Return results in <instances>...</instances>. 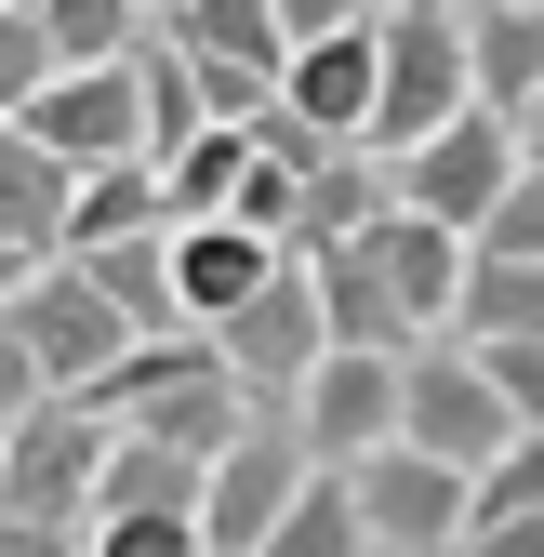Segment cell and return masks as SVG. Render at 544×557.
<instances>
[{
  "label": "cell",
  "mask_w": 544,
  "mask_h": 557,
  "mask_svg": "<svg viewBox=\"0 0 544 557\" xmlns=\"http://www.w3.org/2000/svg\"><path fill=\"white\" fill-rule=\"evenodd\" d=\"M465 94L518 133V107L544 94V14L531 0H465Z\"/></svg>",
  "instance_id": "cell-14"
},
{
  "label": "cell",
  "mask_w": 544,
  "mask_h": 557,
  "mask_svg": "<svg viewBox=\"0 0 544 557\" xmlns=\"http://www.w3.org/2000/svg\"><path fill=\"white\" fill-rule=\"evenodd\" d=\"M346 27H372V0H280V66L306 40H346Z\"/></svg>",
  "instance_id": "cell-31"
},
{
  "label": "cell",
  "mask_w": 544,
  "mask_h": 557,
  "mask_svg": "<svg viewBox=\"0 0 544 557\" xmlns=\"http://www.w3.org/2000/svg\"><path fill=\"white\" fill-rule=\"evenodd\" d=\"M518 332H544V265L465 252V293H452V345H518Z\"/></svg>",
  "instance_id": "cell-21"
},
{
  "label": "cell",
  "mask_w": 544,
  "mask_h": 557,
  "mask_svg": "<svg viewBox=\"0 0 544 557\" xmlns=\"http://www.w3.org/2000/svg\"><path fill=\"white\" fill-rule=\"evenodd\" d=\"M385 186H398V213H425V226H452V239H479L492 226V199L518 186V133L492 120V107H465V120H438L412 160H385Z\"/></svg>",
  "instance_id": "cell-5"
},
{
  "label": "cell",
  "mask_w": 544,
  "mask_h": 557,
  "mask_svg": "<svg viewBox=\"0 0 544 557\" xmlns=\"http://www.w3.org/2000/svg\"><path fill=\"white\" fill-rule=\"evenodd\" d=\"M465 252H505V265H544V173H518V186L492 199V226L465 239Z\"/></svg>",
  "instance_id": "cell-28"
},
{
  "label": "cell",
  "mask_w": 544,
  "mask_h": 557,
  "mask_svg": "<svg viewBox=\"0 0 544 557\" xmlns=\"http://www.w3.org/2000/svg\"><path fill=\"white\" fill-rule=\"evenodd\" d=\"M359 252H372V278L398 293V319H412V332H452V293H465V239H452V226H425V213H372Z\"/></svg>",
  "instance_id": "cell-12"
},
{
  "label": "cell",
  "mask_w": 544,
  "mask_h": 557,
  "mask_svg": "<svg viewBox=\"0 0 544 557\" xmlns=\"http://www.w3.org/2000/svg\"><path fill=\"white\" fill-rule=\"evenodd\" d=\"M27 265H66V173L27 133H0V278H27Z\"/></svg>",
  "instance_id": "cell-16"
},
{
  "label": "cell",
  "mask_w": 544,
  "mask_h": 557,
  "mask_svg": "<svg viewBox=\"0 0 544 557\" xmlns=\"http://www.w3.org/2000/svg\"><path fill=\"white\" fill-rule=\"evenodd\" d=\"M0 14H27V0H0Z\"/></svg>",
  "instance_id": "cell-38"
},
{
  "label": "cell",
  "mask_w": 544,
  "mask_h": 557,
  "mask_svg": "<svg viewBox=\"0 0 544 557\" xmlns=\"http://www.w3.org/2000/svg\"><path fill=\"white\" fill-rule=\"evenodd\" d=\"M465 518H544V438H518V451L479 478V505H465Z\"/></svg>",
  "instance_id": "cell-30"
},
{
  "label": "cell",
  "mask_w": 544,
  "mask_h": 557,
  "mask_svg": "<svg viewBox=\"0 0 544 557\" xmlns=\"http://www.w3.org/2000/svg\"><path fill=\"white\" fill-rule=\"evenodd\" d=\"M398 451H425V465H452V478H492V465L518 451V411L492 398L479 345L425 332L412 359H398Z\"/></svg>",
  "instance_id": "cell-2"
},
{
  "label": "cell",
  "mask_w": 544,
  "mask_h": 557,
  "mask_svg": "<svg viewBox=\"0 0 544 557\" xmlns=\"http://www.w3.org/2000/svg\"><path fill=\"white\" fill-rule=\"evenodd\" d=\"M160 14H173V0H160Z\"/></svg>",
  "instance_id": "cell-39"
},
{
  "label": "cell",
  "mask_w": 544,
  "mask_h": 557,
  "mask_svg": "<svg viewBox=\"0 0 544 557\" xmlns=\"http://www.w3.org/2000/svg\"><path fill=\"white\" fill-rule=\"evenodd\" d=\"M0 557H81V531H40V518H0Z\"/></svg>",
  "instance_id": "cell-34"
},
{
  "label": "cell",
  "mask_w": 544,
  "mask_h": 557,
  "mask_svg": "<svg viewBox=\"0 0 544 557\" xmlns=\"http://www.w3.org/2000/svg\"><path fill=\"white\" fill-rule=\"evenodd\" d=\"M40 411V372H27V345H14V319H0V425H27Z\"/></svg>",
  "instance_id": "cell-33"
},
{
  "label": "cell",
  "mask_w": 544,
  "mask_h": 557,
  "mask_svg": "<svg viewBox=\"0 0 544 557\" xmlns=\"http://www.w3.org/2000/svg\"><path fill=\"white\" fill-rule=\"evenodd\" d=\"M14 345H27V372H40V398H81V385H107L120 359H133V319L94 293L81 265H27L14 278Z\"/></svg>",
  "instance_id": "cell-3"
},
{
  "label": "cell",
  "mask_w": 544,
  "mask_h": 557,
  "mask_svg": "<svg viewBox=\"0 0 544 557\" xmlns=\"http://www.w3.org/2000/svg\"><path fill=\"white\" fill-rule=\"evenodd\" d=\"M160 160H107V173H66V252H107V239H160Z\"/></svg>",
  "instance_id": "cell-19"
},
{
  "label": "cell",
  "mask_w": 544,
  "mask_h": 557,
  "mask_svg": "<svg viewBox=\"0 0 544 557\" xmlns=\"http://www.w3.org/2000/svg\"><path fill=\"white\" fill-rule=\"evenodd\" d=\"M252 557H372V531H359V505H346V478H332V465H306V492H293V518L265 531Z\"/></svg>",
  "instance_id": "cell-23"
},
{
  "label": "cell",
  "mask_w": 544,
  "mask_h": 557,
  "mask_svg": "<svg viewBox=\"0 0 544 557\" xmlns=\"http://www.w3.org/2000/svg\"><path fill=\"white\" fill-rule=\"evenodd\" d=\"M518 173H544V94L518 107Z\"/></svg>",
  "instance_id": "cell-35"
},
{
  "label": "cell",
  "mask_w": 544,
  "mask_h": 557,
  "mask_svg": "<svg viewBox=\"0 0 544 557\" xmlns=\"http://www.w3.org/2000/svg\"><path fill=\"white\" fill-rule=\"evenodd\" d=\"M133 14H160V0H133Z\"/></svg>",
  "instance_id": "cell-36"
},
{
  "label": "cell",
  "mask_w": 544,
  "mask_h": 557,
  "mask_svg": "<svg viewBox=\"0 0 544 557\" xmlns=\"http://www.w3.org/2000/svg\"><path fill=\"white\" fill-rule=\"evenodd\" d=\"M531 14H544V0H531Z\"/></svg>",
  "instance_id": "cell-41"
},
{
  "label": "cell",
  "mask_w": 544,
  "mask_h": 557,
  "mask_svg": "<svg viewBox=\"0 0 544 557\" xmlns=\"http://www.w3.org/2000/svg\"><path fill=\"white\" fill-rule=\"evenodd\" d=\"M479 372H492V398L518 411V438H544V332H518V345H479Z\"/></svg>",
  "instance_id": "cell-27"
},
{
  "label": "cell",
  "mask_w": 544,
  "mask_h": 557,
  "mask_svg": "<svg viewBox=\"0 0 544 557\" xmlns=\"http://www.w3.org/2000/svg\"><path fill=\"white\" fill-rule=\"evenodd\" d=\"M14 133L53 173H107V160H147V94H133V66H53Z\"/></svg>",
  "instance_id": "cell-9"
},
{
  "label": "cell",
  "mask_w": 544,
  "mask_h": 557,
  "mask_svg": "<svg viewBox=\"0 0 544 557\" xmlns=\"http://www.w3.org/2000/svg\"><path fill=\"white\" fill-rule=\"evenodd\" d=\"M280 107L319 133V147H359V133H372V27H346V40H306V53L280 66Z\"/></svg>",
  "instance_id": "cell-13"
},
{
  "label": "cell",
  "mask_w": 544,
  "mask_h": 557,
  "mask_svg": "<svg viewBox=\"0 0 544 557\" xmlns=\"http://www.w3.org/2000/svg\"><path fill=\"white\" fill-rule=\"evenodd\" d=\"M186 66H252V81H280V0H173L147 14Z\"/></svg>",
  "instance_id": "cell-17"
},
{
  "label": "cell",
  "mask_w": 544,
  "mask_h": 557,
  "mask_svg": "<svg viewBox=\"0 0 544 557\" xmlns=\"http://www.w3.org/2000/svg\"><path fill=\"white\" fill-rule=\"evenodd\" d=\"M107 438L81 398H40L14 438H0V518H40V531H81L94 518V478H107Z\"/></svg>",
  "instance_id": "cell-6"
},
{
  "label": "cell",
  "mask_w": 544,
  "mask_h": 557,
  "mask_svg": "<svg viewBox=\"0 0 544 557\" xmlns=\"http://www.w3.org/2000/svg\"><path fill=\"white\" fill-rule=\"evenodd\" d=\"M27 14H40L53 66H133V40H147V14H133V0H27Z\"/></svg>",
  "instance_id": "cell-24"
},
{
  "label": "cell",
  "mask_w": 544,
  "mask_h": 557,
  "mask_svg": "<svg viewBox=\"0 0 544 557\" xmlns=\"http://www.w3.org/2000/svg\"><path fill=\"white\" fill-rule=\"evenodd\" d=\"M239 173H252V133H186V147L160 160V213L173 226H213L239 199Z\"/></svg>",
  "instance_id": "cell-22"
},
{
  "label": "cell",
  "mask_w": 544,
  "mask_h": 557,
  "mask_svg": "<svg viewBox=\"0 0 544 557\" xmlns=\"http://www.w3.org/2000/svg\"><path fill=\"white\" fill-rule=\"evenodd\" d=\"M265 278H280V239H252V226H173V306H186V332H213V319H239Z\"/></svg>",
  "instance_id": "cell-11"
},
{
  "label": "cell",
  "mask_w": 544,
  "mask_h": 557,
  "mask_svg": "<svg viewBox=\"0 0 544 557\" xmlns=\"http://www.w3.org/2000/svg\"><path fill=\"white\" fill-rule=\"evenodd\" d=\"M81 557H199V518H94Z\"/></svg>",
  "instance_id": "cell-29"
},
{
  "label": "cell",
  "mask_w": 544,
  "mask_h": 557,
  "mask_svg": "<svg viewBox=\"0 0 544 557\" xmlns=\"http://www.w3.org/2000/svg\"><path fill=\"white\" fill-rule=\"evenodd\" d=\"M372 213H398V186H385V160H359V147H346V160H319V173L293 186V226H280V252H293V265H319V252H346Z\"/></svg>",
  "instance_id": "cell-15"
},
{
  "label": "cell",
  "mask_w": 544,
  "mask_h": 557,
  "mask_svg": "<svg viewBox=\"0 0 544 557\" xmlns=\"http://www.w3.org/2000/svg\"><path fill=\"white\" fill-rule=\"evenodd\" d=\"M213 359H226V385L252 398V411H293L306 398V372L332 359V319H319V278L280 252V278L239 306V319H213Z\"/></svg>",
  "instance_id": "cell-4"
},
{
  "label": "cell",
  "mask_w": 544,
  "mask_h": 557,
  "mask_svg": "<svg viewBox=\"0 0 544 557\" xmlns=\"http://www.w3.org/2000/svg\"><path fill=\"white\" fill-rule=\"evenodd\" d=\"M372 14H385V0H372Z\"/></svg>",
  "instance_id": "cell-40"
},
{
  "label": "cell",
  "mask_w": 544,
  "mask_h": 557,
  "mask_svg": "<svg viewBox=\"0 0 544 557\" xmlns=\"http://www.w3.org/2000/svg\"><path fill=\"white\" fill-rule=\"evenodd\" d=\"M465 0H385L372 14V133L359 160H412L438 120H465Z\"/></svg>",
  "instance_id": "cell-1"
},
{
  "label": "cell",
  "mask_w": 544,
  "mask_h": 557,
  "mask_svg": "<svg viewBox=\"0 0 544 557\" xmlns=\"http://www.w3.org/2000/svg\"><path fill=\"white\" fill-rule=\"evenodd\" d=\"M306 492V438H293V411H252V425L213 451V478H199V557H252L265 531L293 518Z\"/></svg>",
  "instance_id": "cell-7"
},
{
  "label": "cell",
  "mask_w": 544,
  "mask_h": 557,
  "mask_svg": "<svg viewBox=\"0 0 544 557\" xmlns=\"http://www.w3.org/2000/svg\"><path fill=\"white\" fill-rule=\"evenodd\" d=\"M40 81H53V40H40V14H0V133L40 107Z\"/></svg>",
  "instance_id": "cell-26"
},
{
  "label": "cell",
  "mask_w": 544,
  "mask_h": 557,
  "mask_svg": "<svg viewBox=\"0 0 544 557\" xmlns=\"http://www.w3.org/2000/svg\"><path fill=\"white\" fill-rule=\"evenodd\" d=\"M452 557H544V518H465Z\"/></svg>",
  "instance_id": "cell-32"
},
{
  "label": "cell",
  "mask_w": 544,
  "mask_h": 557,
  "mask_svg": "<svg viewBox=\"0 0 544 557\" xmlns=\"http://www.w3.org/2000/svg\"><path fill=\"white\" fill-rule=\"evenodd\" d=\"M133 94H147V160H173L186 147V133H213V120H199V66L147 27V40H133Z\"/></svg>",
  "instance_id": "cell-25"
},
{
  "label": "cell",
  "mask_w": 544,
  "mask_h": 557,
  "mask_svg": "<svg viewBox=\"0 0 544 557\" xmlns=\"http://www.w3.org/2000/svg\"><path fill=\"white\" fill-rule=\"evenodd\" d=\"M66 265H81L94 293H107V306L133 319V345L186 332V306H173V226H160V239H107V252H66Z\"/></svg>",
  "instance_id": "cell-20"
},
{
  "label": "cell",
  "mask_w": 544,
  "mask_h": 557,
  "mask_svg": "<svg viewBox=\"0 0 544 557\" xmlns=\"http://www.w3.org/2000/svg\"><path fill=\"white\" fill-rule=\"evenodd\" d=\"M293 438H306V465H332V478H346L359 451H385V438H398V359H346V345H332V359L306 372V398H293Z\"/></svg>",
  "instance_id": "cell-10"
},
{
  "label": "cell",
  "mask_w": 544,
  "mask_h": 557,
  "mask_svg": "<svg viewBox=\"0 0 544 557\" xmlns=\"http://www.w3.org/2000/svg\"><path fill=\"white\" fill-rule=\"evenodd\" d=\"M346 505H359V531H372V557H452L465 544V505H479V478H452V465H425V451H359L346 465Z\"/></svg>",
  "instance_id": "cell-8"
},
{
  "label": "cell",
  "mask_w": 544,
  "mask_h": 557,
  "mask_svg": "<svg viewBox=\"0 0 544 557\" xmlns=\"http://www.w3.org/2000/svg\"><path fill=\"white\" fill-rule=\"evenodd\" d=\"M199 451H160V438H107V478H94V518H199ZM81 518V531H94Z\"/></svg>",
  "instance_id": "cell-18"
},
{
  "label": "cell",
  "mask_w": 544,
  "mask_h": 557,
  "mask_svg": "<svg viewBox=\"0 0 544 557\" xmlns=\"http://www.w3.org/2000/svg\"><path fill=\"white\" fill-rule=\"evenodd\" d=\"M0 306H14V278H0Z\"/></svg>",
  "instance_id": "cell-37"
}]
</instances>
